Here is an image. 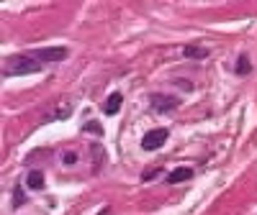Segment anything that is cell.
I'll return each instance as SVG.
<instances>
[{
  "mask_svg": "<svg viewBox=\"0 0 257 215\" xmlns=\"http://www.w3.org/2000/svg\"><path fill=\"white\" fill-rule=\"evenodd\" d=\"M41 72V62L31 54H16L3 62V77H21V74H36Z\"/></svg>",
  "mask_w": 257,
  "mask_h": 215,
  "instance_id": "6da1fadb",
  "label": "cell"
},
{
  "mask_svg": "<svg viewBox=\"0 0 257 215\" xmlns=\"http://www.w3.org/2000/svg\"><path fill=\"white\" fill-rule=\"evenodd\" d=\"M34 59L39 62H47V64H57V62H64L70 56V49L67 46H47V49H34L29 52Z\"/></svg>",
  "mask_w": 257,
  "mask_h": 215,
  "instance_id": "7a4b0ae2",
  "label": "cell"
},
{
  "mask_svg": "<svg viewBox=\"0 0 257 215\" xmlns=\"http://www.w3.org/2000/svg\"><path fill=\"white\" fill-rule=\"evenodd\" d=\"M149 105H152V110H157V113H170V110H175L180 102H178V98H173V95L152 92V95H149Z\"/></svg>",
  "mask_w": 257,
  "mask_h": 215,
  "instance_id": "3957f363",
  "label": "cell"
},
{
  "mask_svg": "<svg viewBox=\"0 0 257 215\" xmlns=\"http://www.w3.org/2000/svg\"><path fill=\"white\" fill-rule=\"evenodd\" d=\"M167 136H170L167 128H155V131H149L142 138V148H144V152H157V148L167 141Z\"/></svg>",
  "mask_w": 257,
  "mask_h": 215,
  "instance_id": "277c9868",
  "label": "cell"
},
{
  "mask_svg": "<svg viewBox=\"0 0 257 215\" xmlns=\"http://www.w3.org/2000/svg\"><path fill=\"white\" fill-rule=\"evenodd\" d=\"M121 102H123L121 92H111L108 98H105V102H103V113L105 116H116L121 110Z\"/></svg>",
  "mask_w": 257,
  "mask_h": 215,
  "instance_id": "5b68a950",
  "label": "cell"
},
{
  "mask_svg": "<svg viewBox=\"0 0 257 215\" xmlns=\"http://www.w3.org/2000/svg\"><path fill=\"white\" fill-rule=\"evenodd\" d=\"M190 177H193V169L190 166H178L175 172H170V174H167V184H180V182H185Z\"/></svg>",
  "mask_w": 257,
  "mask_h": 215,
  "instance_id": "8992f818",
  "label": "cell"
},
{
  "mask_svg": "<svg viewBox=\"0 0 257 215\" xmlns=\"http://www.w3.org/2000/svg\"><path fill=\"white\" fill-rule=\"evenodd\" d=\"M93 172H100L105 164H108V159H105V152H103V146L100 144H93Z\"/></svg>",
  "mask_w": 257,
  "mask_h": 215,
  "instance_id": "52a82bcc",
  "label": "cell"
},
{
  "mask_svg": "<svg viewBox=\"0 0 257 215\" xmlns=\"http://www.w3.org/2000/svg\"><path fill=\"white\" fill-rule=\"evenodd\" d=\"M26 184H29L31 190H44V172H41V169H31Z\"/></svg>",
  "mask_w": 257,
  "mask_h": 215,
  "instance_id": "ba28073f",
  "label": "cell"
},
{
  "mask_svg": "<svg viewBox=\"0 0 257 215\" xmlns=\"http://www.w3.org/2000/svg\"><path fill=\"white\" fill-rule=\"evenodd\" d=\"M183 54H185L188 59H206V56H208V49H206V46H185Z\"/></svg>",
  "mask_w": 257,
  "mask_h": 215,
  "instance_id": "9c48e42d",
  "label": "cell"
},
{
  "mask_svg": "<svg viewBox=\"0 0 257 215\" xmlns=\"http://www.w3.org/2000/svg\"><path fill=\"white\" fill-rule=\"evenodd\" d=\"M234 72H237V74H249V72H252V64H249L247 54H242V56L237 59V64H234Z\"/></svg>",
  "mask_w": 257,
  "mask_h": 215,
  "instance_id": "30bf717a",
  "label": "cell"
},
{
  "mask_svg": "<svg viewBox=\"0 0 257 215\" xmlns=\"http://www.w3.org/2000/svg\"><path fill=\"white\" fill-rule=\"evenodd\" d=\"M70 116H72V108L70 105H62V108H57L52 116H47V120H62V118H70Z\"/></svg>",
  "mask_w": 257,
  "mask_h": 215,
  "instance_id": "8fae6325",
  "label": "cell"
},
{
  "mask_svg": "<svg viewBox=\"0 0 257 215\" xmlns=\"http://www.w3.org/2000/svg\"><path fill=\"white\" fill-rule=\"evenodd\" d=\"M82 134H95V136H103V126L98 120H88L82 126Z\"/></svg>",
  "mask_w": 257,
  "mask_h": 215,
  "instance_id": "7c38bea8",
  "label": "cell"
},
{
  "mask_svg": "<svg viewBox=\"0 0 257 215\" xmlns=\"http://www.w3.org/2000/svg\"><path fill=\"white\" fill-rule=\"evenodd\" d=\"M75 162H77V152H64L62 154V164L64 166H72Z\"/></svg>",
  "mask_w": 257,
  "mask_h": 215,
  "instance_id": "4fadbf2b",
  "label": "cell"
},
{
  "mask_svg": "<svg viewBox=\"0 0 257 215\" xmlns=\"http://www.w3.org/2000/svg\"><path fill=\"white\" fill-rule=\"evenodd\" d=\"M157 174H160V169H144V172H142V180L149 182V180H155Z\"/></svg>",
  "mask_w": 257,
  "mask_h": 215,
  "instance_id": "5bb4252c",
  "label": "cell"
},
{
  "mask_svg": "<svg viewBox=\"0 0 257 215\" xmlns=\"http://www.w3.org/2000/svg\"><path fill=\"white\" fill-rule=\"evenodd\" d=\"M21 202H24V190L16 187V198H13V208H21Z\"/></svg>",
  "mask_w": 257,
  "mask_h": 215,
  "instance_id": "9a60e30c",
  "label": "cell"
},
{
  "mask_svg": "<svg viewBox=\"0 0 257 215\" xmlns=\"http://www.w3.org/2000/svg\"><path fill=\"white\" fill-rule=\"evenodd\" d=\"M98 215H111V208H108V205H105V208H103V210H100Z\"/></svg>",
  "mask_w": 257,
  "mask_h": 215,
  "instance_id": "2e32d148",
  "label": "cell"
}]
</instances>
